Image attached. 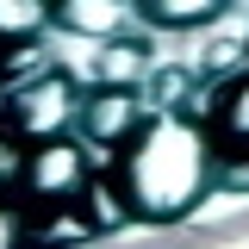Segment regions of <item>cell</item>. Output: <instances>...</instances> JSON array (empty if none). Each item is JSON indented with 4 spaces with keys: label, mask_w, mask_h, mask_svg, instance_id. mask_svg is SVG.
<instances>
[{
    "label": "cell",
    "mask_w": 249,
    "mask_h": 249,
    "mask_svg": "<svg viewBox=\"0 0 249 249\" xmlns=\"http://www.w3.org/2000/svg\"><path fill=\"white\" fill-rule=\"evenodd\" d=\"M19 168H25V162H19V137H13V131L0 124V193L19 181Z\"/></svg>",
    "instance_id": "cell-11"
},
{
    "label": "cell",
    "mask_w": 249,
    "mask_h": 249,
    "mask_svg": "<svg viewBox=\"0 0 249 249\" xmlns=\"http://www.w3.org/2000/svg\"><path fill=\"white\" fill-rule=\"evenodd\" d=\"M100 181L131 224H175L212 193V143L187 112H143Z\"/></svg>",
    "instance_id": "cell-1"
},
{
    "label": "cell",
    "mask_w": 249,
    "mask_h": 249,
    "mask_svg": "<svg viewBox=\"0 0 249 249\" xmlns=\"http://www.w3.org/2000/svg\"><path fill=\"white\" fill-rule=\"evenodd\" d=\"M93 168H88V150H81V137H44V143H31L25 168H19V212H50V206H75L81 193H88Z\"/></svg>",
    "instance_id": "cell-2"
},
{
    "label": "cell",
    "mask_w": 249,
    "mask_h": 249,
    "mask_svg": "<svg viewBox=\"0 0 249 249\" xmlns=\"http://www.w3.org/2000/svg\"><path fill=\"white\" fill-rule=\"evenodd\" d=\"M212 187H243V193H249V156H243V162H218Z\"/></svg>",
    "instance_id": "cell-12"
},
{
    "label": "cell",
    "mask_w": 249,
    "mask_h": 249,
    "mask_svg": "<svg viewBox=\"0 0 249 249\" xmlns=\"http://www.w3.org/2000/svg\"><path fill=\"white\" fill-rule=\"evenodd\" d=\"M50 25V0H0V37H37Z\"/></svg>",
    "instance_id": "cell-10"
},
{
    "label": "cell",
    "mask_w": 249,
    "mask_h": 249,
    "mask_svg": "<svg viewBox=\"0 0 249 249\" xmlns=\"http://www.w3.org/2000/svg\"><path fill=\"white\" fill-rule=\"evenodd\" d=\"M75 106H81L75 81H69L62 69H44V75H31V81H19V88L6 93L0 124H6L19 143H44V137H62V131L75 124Z\"/></svg>",
    "instance_id": "cell-3"
},
{
    "label": "cell",
    "mask_w": 249,
    "mask_h": 249,
    "mask_svg": "<svg viewBox=\"0 0 249 249\" xmlns=\"http://www.w3.org/2000/svg\"><path fill=\"white\" fill-rule=\"evenodd\" d=\"M50 25L75 37H119L131 25V0H50Z\"/></svg>",
    "instance_id": "cell-6"
},
{
    "label": "cell",
    "mask_w": 249,
    "mask_h": 249,
    "mask_svg": "<svg viewBox=\"0 0 249 249\" xmlns=\"http://www.w3.org/2000/svg\"><path fill=\"white\" fill-rule=\"evenodd\" d=\"M137 119H143L137 88H112V81H100L93 93H81V106H75L81 137H88V143H100V150H119L124 137L137 131Z\"/></svg>",
    "instance_id": "cell-5"
},
{
    "label": "cell",
    "mask_w": 249,
    "mask_h": 249,
    "mask_svg": "<svg viewBox=\"0 0 249 249\" xmlns=\"http://www.w3.org/2000/svg\"><path fill=\"white\" fill-rule=\"evenodd\" d=\"M19 224H25V218H19V206H0V249H13L19 237H25Z\"/></svg>",
    "instance_id": "cell-13"
},
{
    "label": "cell",
    "mask_w": 249,
    "mask_h": 249,
    "mask_svg": "<svg viewBox=\"0 0 249 249\" xmlns=\"http://www.w3.org/2000/svg\"><path fill=\"white\" fill-rule=\"evenodd\" d=\"M231 0H131V13L156 31H193V25H212L224 19Z\"/></svg>",
    "instance_id": "cell-8"
},
{
    "label": "cell",
    "mask_w": 249,
    "mask_h": 249,
    "mask_svg": "<svg viewBox=\"0 0 249 249\" xmlns=\"http://www.w3.org/2000/svg\"><path fill=\"white\" fill-rule=\"evenodd\" d=\"M44 69H50V56L37 37H0V81H31Z\"/></svg>",
    "instance_id": "cell-9"
},
{
    "label": "cell",
    "mask_w": 249,
    "mask_h": 249,
    "mask_svg": "<svg viewBox=\"0 0 249 249\" xmlns=\"http://www.w3.org/2000/svg\"><path fill=\"white\" fill-rule=\"evenodd\" d=\"M150 69H156V56H150V44L143 37H106V50L93 56V75L100 81H112V88H137V81H150Z\"/></svg>",
    "instance_id": "cell-7"
},
{
    "label": "cell",
    "mask_w": 249,
    "mask_h": 249,
    "mask_svg": "<svg viewBox=\"0 0 249 249\" xmlns=\"http://www.w3.org/2000/svg\"><path fill=\"white\" fill-rule=\"evenodd\" d=\"M206 143H212V168L218 162H243L249 156V69L243 75H218L206 88Z\"/></svg>",
    "instance_id": "cell-4"
}]
</instances>
